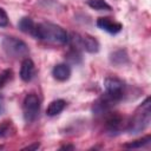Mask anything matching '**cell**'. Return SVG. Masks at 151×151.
I'll list each match as a JSON object with an SVG mask.
<instances>
[{
	"mask_svg": "<svg viewBox=\"0 0 151 151\" xmlns=\"http://www.w3.org/2000/svg\"><path fill=\"white\" fill-rule=\"evenodd\" d=\"M35 38L55 46L65 45L68 41V35L66 31L52 22H40L35 28Z\"/></svg>",
	"mask_w": 151,
	"mask_h": 151,
	"instance_id": "cell-1",
	"label": "cell"
},
{
	"mask_svg": "<svg viewBox=\"0 0 151 151\" xmlns=\"http://www.w3.org/2000/svg\"><path fill=\"white\" fill-rule=\"evenodd\" d=\"M151 119V109H150V98L147 97L134 111L130 120H127L126 130L130 133H139L145 130Z\"/></svg>",
	"mask_w": 151,
	"mask_h": 151,
	"instance_id": "cell-2",
	"label": "cell"
},
{
	"mask_svg": "<svg viewBox=\"0 0 151 151\" xmlns=\"http://www.w3.org/2000/svg\"><path fill=\"white\" fill-rule=\"evenodd\" d=\"M2 48L7 55L13 58H21L28 54V46L26 42L14 37H6L2 40Z\"/></svg>",
	"mask_w": 151,
	"mask_h": 151,
	"instance_id": "cell-3",
	"label": "cell"
},
{
	"mask_svg": "<svg viewBox=\"0 0 151 151\" xmlns=\"http://www.w3.org/2000/svg\"><path fill=\"white\" fill-rule=\"evenodd\" d=\"M72 47L76 50H85L88 53H96L99 51V42L96 38L88 34H78L73 33L72 38H70Z\"/></svg>",
	"mask_w": 151,
	"mask_h": 151,
	"instance_id": "cell-4",
	"label": "cell"
},
{
	"mask_svg": "<svg viewBox=\"0 0 151 151\" xmlns=\"http://www.w3.org/2000/svg\"><path fill=\"white\" fill-rule=\"evenodd\" d=\"M40 111V99L34 93H28L22 103V114L26 123H32L35 120Z\"/></svg>",
	"mask_w": 151,
	"mask_h": 151,
	"instance_id": "cell-5",
	"label": "cell"
},
{
	"mask_svg": "<svg viewBox=\"0 0 151 151\" xmlns=\"http://www.w3.org/2000/svg\"><path fill=\"white\" fill-rule=\"evenodd\" d=\"M105 116V129L111 133H118L123 129H126L127 122L118 112H107Z\"/></svg>",
	"mask_w": 151,
	"mask_h": 151,
	"instance_id": "cell-6",
	"label": "cell"
},
{
	"mask_svg": "<svg viewBox=\"0 0 151 151\" xmlns=\"http://www.w3.org/2000/svg\"><path fill=\"white\" fill-rule=\"evenodd\" d=\"M97 26L104 31H106L110 34H117L122 31L123 25L116 20H113L112 18L109 17H101L97 20Z\"/></svg>",
	"mask_w": 151,
	"mask_h": 151,
	"instance_id": "cell-7",
	"label": "cell"
},
{
	"mask_svg": "<svg viewBox=\"0 0 151 151\" xmlns=\"http://www.w3.org/2000/svg\"><path fill=\"white\" fill-rule=\"evenodd\" d=\"M35 73V68H34V64L32 61V59L29 58H25L21 63V67H20V78L28 83L33 79Z\"/></svg>",
	"mask_w": 151,
	"mask_h": 151,
	"instance_id": "cell-8",
	"label": "cell"
},
{
	"mask_svg": "<svg viewBox=\"0 0 151 151\" xmlns=\"http://www.w3.org/2000/svg\"><path fill=\"white\" fill-rule=\"evenodd\" d=\"M53 77L59 81H65L71 76V67L67 64H58L52 70Z\"/></svg>",
	"mask_w": 151,
	"mask_h": 151,
	"instance_id": "cell-9",
	"label": "cell"
},
{
	"mask_svg": "<svg viewBox=\"0 0 151 151\" xmlns=\"http://www.w3.org/2000/svg\"><path fill=\"white\" fill-rule=\"evenodd\" d=\"M18 27L21 32L29 34L32 37H35V28H37V24H34V21L28 18V17H24L20 19V21L18 22Z\"/></svg>",
	"mask_w": 151,
	"mask_h": 151,
	"instance_id": "cell-10",
	"label": "cell"
},
{
	"mask_svg": "<svg viewBox=\"0 0 151 151\" xmlns=\"http://www.w3.org/2000/svg\"><path fill=\"white\" fill-rule=\"evenodd\" d=\"M66 106V101L63 100V99H57V100H53L50 103V105L47 106V110H46V113L47 116L50 117H53V116H57L59 114Z\"/></svg>",
	"mask_w": 151,
	"mask_h": 151,
	"instance_id": "cell-11",
	"label": "cell"
},
{
	"mask_svg": "<svg viewBox=\"0 0 151 151\" xmlns=\"http://www.w3.org/2000/svg\"><path fill=\"white\" fill-rule=\"evenodd\" d=\"M14 132H15V129H14L12 122L6 120V122L0 123V138L9 137V136L14 134Z\"/></svg>",
	"mask_w": 151,
	"mask_h": 151,
	"instance_id": "cell-12",
	"label": "cell"
},
{
	"mask_svg": "<svg viewBox=\"0 0 151 151\" xmlns=\"http://www.w3.org/2000/svg\"><path fill=\"white\" fill-rule=\"evenodd\" d=\"M150 143H151V137H150V136H145V137L142 138V139H137V140H133V142H130V143L124 144V147H129V149H139V147L147 146Z\"/></svg>",
	"mask_w": 151,
	"mask_h": 151,
	"instance_id": "cell-13",
	"label": "cell"
},
{
	"mask_svg": "<svg viewBox=\"0 0 151 151\" xmlns=\"http://www.w3.org/2000/svg\"><path fill=\"white\" fill-rule=\"evenodd\" d=\"M111 61L114 64V65H124L125 63H127V55L125 53V51L123 50H119V51H116L114 53L111 54Z\"/></svg>",
	"mask_w": 151,
	"mask_h": 151,
	"instance_id": "cell-14",
	"label": "cell"
},
{
	"mask_svg": "<svg viewBox=\"0 0 151 151\" xmlns=\"http://www.w3.org/2000/svg\"><path fill=\"white\" fill-rule=\"evenodd\" d=\"M87 5L97 11H111V6L105 0H87Z\"/></svg>",
	"mask_w": 151,
	"mask_h": 151,
	"instance_id": "cell-15",
	"label": "cell"
},
{
	"mask_svg": "<svg viewBox=\"0 0 151 151\" xmlns=\"http://www.w3.org/2000/svg\"><path fill=\"white\" fill-rule=\"evenodd\" d=\"M12 77V71L11 70H5L4 72L0 73V88L11 79Z\"/></svg>",
	"mask_w": 151,
	"mask_h": 151,
	"instance_id": "cell-16",
	"label": "cell"
},
{
	"mask_svg": "<svg viewBox=\"0 0 151 151\" xmlns=\"http://www.w3.org/2000/svg\"><path fill=\"white\" fill-rule=\"evenodd\" d=\"M8 25V17H7V13L0 8V27H4V26H7Z\"/></svg>",
	"mask_w": 151,
	"mask_h": 151,
	"instance_id": "cell-17",
	"label": "cell"
},
{
	"mask_svg": "<svg viewBox=\"0 0 151 151\" xmlns=\"http://www.w3.org/2000/svg\"><path fill=\"white\" fill-rule=\"evenodd\" d=\"M39 147V144L38 143H35L34 145H29V146H27V147H25L26 150H34V149H38Z\"/></svg>",
	"mask_w": 151,
	"mask_h": 151,
	"instance_id": "cell-18",
	"label": "cell"
},
{
	"mask_svg": "<svg viewBox=\"0 0 151 151\" xmlns=\"http://www.w3.org/2000/svg\"><path fill=\"white\" fill-rule=\"evenodd\" d=\"M61 149H74L73 146H68V145H66V146H63Z\"/></svg>",
	"mask_w": 151,
	"mask_h": 151,
	"instance_id": "cell-19",
	"label": "cell"
},
{
	"mask_svg": "<svg viewBox=\"0 0 151 151\" xmlns=\"http://www.w3.org/2000/svg\"><path fill=\"white\" fill-rule=\"evenodd\" d=\"M0 147H1V146H0Z\"/></svg>",
	"mask_w": 151,
	"mask_h": 151,
	"instance_id": "cell-20",
	"label": "cell"
}]
</instances>
